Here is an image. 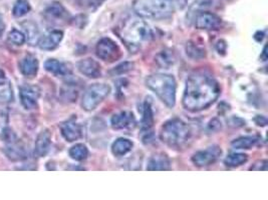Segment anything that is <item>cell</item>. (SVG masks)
<instances>
[{
  "label": "cell",
  "instance_id": "obj_1",
  "mask_svg": "<svg viewBox=\"0 0 268 200\" xmlns=\"http://www.w3.org/2000/svg\"><path fill=\"white\" fill-rule=\"evenodd\" d=\"M220 85L206 73L190 75L186 81L183 105L189 111H200L212 105L220 95Z\"/></svg>",
  "mask_w": 268,
  "mask_h": 200
},
{
  "label": "cell",
  "instance_id": "obj_2",
  "mask_svg": "<svg viewBox=\"0 0 268 200\" xmlns=\"http://www.w3.org/2000/svg\"><path fill=\"white\" fill-rule=\"evenodd\" d=\"M191 134V128L186 122L179 118H173L162 126L160 137L168 146L180 149L188 143Z\"/></svg>",
  "mask_w": 268,
  "mask_h": 200
},
{
  "label": "cell",
  "instance_id": "obj_3",
  "mask_svg": "<svg viewBox=\"0 0 268 200\" xmlns=\"http://www.w3.org/2000/svg\"><path fill=\"white\" fill-rule=\"evenodd\" d=\"M120 37L131 52H136L153 38V31L145 21L135 19L122 28Z\"/></svg>",
  "mask_w": 268,
  "mask_h": 200
},
{
  "label": "cell",
  "instance_id": "obj_4",
  "mask_svg": "<svg viewBox=\"0 0 268 200\" xmlns=\"http://www.w3.org/2000/svg\"><path fill=\"white\" fill-rule=\"evenodd\" d=\"M147 86L170 108L176 103V80L172 75L157 73L146 79Z\"/></svg>",
  "mask_w": 268,
  "mask_h": 200
},
{
  "label": "cell",
  "instance_id": "obj_5",
  "mask_svg": "<svg viewBox=\"0 0 268 200\" xmlns=\"http://www.w3.org/2000/svg\"><path fill=\"white\" fill-rule=\"evenodd\" d=\"M134 11L143 18L164 19L174 11L173 0H134Z\"/></svg>",
  "mask_w": 268,
  "mask_h": 200
},
{
  "label": "cell",
  "instance_id": "obj_6",
  "mask_svg": "<svg viewBox=\"0 0 268 200\" xmlns=\"http://www.w3.org/2000/svg\"><path fill=\"white\" fill-rule=\"evenodd\" d=\"M111 87L105 83H95L89 85L83 95L81 100V106L86 111H92L97 108V106L110 94Z\"/></svg>",
  "mask_w": 268,
  "mask_h": 200
},
{
  "label": "cell",
  "instance_id": "obj_7",
  "mask_svg": "<svg viewBox=\"0 0 268 200\" xmlns=\"http://www.w3.org/2000/svg\"><path fill=\"white\" fill-rule=\"evenodd\" d=\"M97 55L106 62H114L121 57V49L111 38H103L97 44Z\"/></svg>",
  "mask_w": 268,
  "mask_h": 200
},
{
  "label": "cell",
  "instance_id": "obj_8",
  "mask_svg": "<svg viewBox=\"0 0 268 200\" xmlns=\"http://www.w3.org/2000/svg\"><path fill=\"white\" fill-rule=\"evenodd\" d=\"M222 150L219 146H211L205 150H200L192 156V161L196 166L204 167L213 164L220 157Z\"/></svg>",
  "mask_w": 268,
  "mask_h": 200
},
{
  "label": "cell",
  "instance_id": "obj_9",
  "mask_svg": "<svg viewBox=\"0 0 268 200\" xmlns=\"http://www.w3.org/2000/svg\"><path fill=\"white\" fill-rule=\"evenodd\" d=\"M39 96H40V91L36 86L25 85L20 88V92H19L20 102L26 110H32L37 107Z\"/></svg>",
  "mask_w": 268,
  "mask_h": 200
},
{
  "label": "cell",
  "instance_id": "obj_10",
  "mask_svg": "<svg viewBox=\"0 0 268 200\" xmlns=\"http://www.w3.org/2000/svg\"><path fill=\"white\" fill-rule=\"evenodd\" d=\"M195 26L198 29H204V30H212V29H218L221 26V19L214 13L210 12H200L196 16Z\"/></svg>",
  "mask_w": 268,
  "mask_h": 200
},
{
  "label": "cell",
  "instance_id": "obj_11",
  "mask_svg": "<svg viewBox=\"0 0 268 200\" xmlns=\"http://www.w3.org/2000/svg\"><path fill=\"white\" fill-rule=\"evenodd\" d=\"M154 125V113L152 110L151 103L148 101H145L144 103V112H143V119H142V134H143V140L144 142L151 141V136L153 135L152 128Z\"/></svg>",
  "mask_w": 268,
  "mask_h": 200
},
{
  "label": "cell",
  "instance_id": "obj_12",
  "mask_svg": "<svg viewBox=\"0 0 268 200\" xmlns=\"http://www.w3.org/2000/svg\"><path fill=\"white\" fill-rule=\"evenodd\" d=\"M60 132L65 140L73 142L79 139L82 135L81 126L75 121L74 118H70L60 124Z\"/></svg>",
  "mask_w": 268,
  "mask_h": 200
},
{
  "label": "cell",
  "instance_id": "obj_13",
  "mask_svg": "<svg viewBox=\"0 0 268 200\" xmlns=\"http://www.w3.org/2000/svg\"><path fill=\"white\" fill-rule=\"evenodd\" d=\"M76 66L81 74L89 78H98L102 74L100 63L93 58L82 59L77 62Z\"/></svg>",
  "mask_w": 268,
  "mask_h": 200
},
{
  "label": "cell",
  "instance_id": "obj_14",
  "mask_svg": "<svg viewBox=\"0 0 268 200\" xmlns=\"http://www.w3.org/2000/svg\"><path fill=\"white\" fill-rule=\"evenodd\" d=\"M111 124L114 129H127L132 128L136 124V118L133 112L125 110L113 115L111 119Z\"/></svg>",
  "mask_w": 268,
  "mask_h": 200
},
{
  "label": "cell",
  "instance_id": "obj_15",
  "mask_svg": "<svg viewBox=\"0 0 268 200\" xmlns=\"http://www.w3.org/2000/svg\"><path fill=\"white\" fill-rule=\"evenodd\" d=\"M50 145H51V134L49 130L45 129L41 131L36 138L35 147H34V155L36 157H44L48 153L50 149Z\"/></svg>",
  "mask_w": 268,
  "mask_h": 200
},
{
  "label": "cell",
  "instance_id": "obj_16",
  "mask_svg": "<svg viewBox=\"0 0 268 200\" xmlns=\"http://www.w3.org/2000/svg\"><path fill=\"white\" fill-rule=\"evenodd\" d=\"M19 70L27 78H32L37 74L38 71V61L36 57L31 54H27L24 56L18 64Z\"/></svg>",
  "mask_w": 268,
  "mask_h": 200
},
{
  "label": "cell",
  "instance_id": "obj_17",
  "mask_svg": "<svg viewBox=\"0 0 268 200\" xmlns=\"http://www.w3.org/2000/svg\"><path fill=\"white\" fill-rule=\"evenodd\" d=\"M4 151L6 156L12 161H21L26 158L25 148L16 140V137L7 141V146Z\"/></svg>",
  "mask_w": 268,
  "mask_h": 200
},
{
  "label": "cell",
  "instance_id": "obj_18",
  "mask_svg": "<svg viewBox=\"0 0 268 200\" xmlns=\"http://www.w3.org/2000/svg\"><path fill=\"white\" fill-rule=\"evenodd\" d=\"M62 31L52 30L39 39L38 46L42 50H53L58 46V44L62 40Z\"/></svg>",
  "mask_w": 268,
  "mask_h": 200
},
{
  "label": "cell",
  "instance_id": "obj_19",
  "mask_svg": "<svg viewBox=\"0 0 268 200\" xmlns=\"http://www.w3.org/2000/svg\"><path fill=\"white\" fill-rule=\"evenodd\" d=\"M170 169H171V162L166 154L163 153L155 154L148 161L147 170L155 171V170H170Z\"/></svg>",
  "mask_w": 268,
  "mask_h": 200
},
{
  "label": "cell",
  "instance_id": "obj_20",
  "mask_svg": "<svg viewBox=\"0 0 268 200\" xmlns=\"http://www.w3.org/2000/svg\"><path fill=\"white\" fill-rule=\"evenodd\" d=\"M44 68L46 71H48L56 76H65L70 72L68 67L64 63H62L56 59H52V58L47 59L44 62Z\"/></svg>",
  "mask_w": 268,
  "mask_h": 200
},
{
  "label": "cell",
  "instance_id": "obj_21",
  "mask_svg": "<svg viewBox=\"0 0 268 200\" xmlns=\"http://www.w3.org/2000/svg\"><path fill=\"white\" fill-rule=\"evenodd\" d=\"M133 148V142L127 138H119L112 145V152L115 156L121 157L130 152Z\"/></svg>",
  "mask_w": 268,
  "mask_h": 200
},
{
  "label": "cell",
  "instance_id": "obj_22",
  "mask_svg": "<svg viewBox=\"0 0 268 200\" xmlns=\"http://www.w3.org/2000/svg\"><path fill=\"white\" fill-rule=\"evenodd\" d=\"M45 14L49 19L52 20H63L68 15L65 8L60 3L57 2L49 5L45 10Z\"/></svg>",
  "mask_w": 268,
  "mask_h": 200
},
{
  "label": "cell",
  "instance_id": "obj_23",
  "mask_svg": "<svg viewBox=\"0 0 268 200\" xmlns=\"http://www.w3.org/2000/svg\"><path fill=\"white\" fill-rule=\"evenodd\" d=\"M78 95V90L73 83H66L60 90V99L64 102H74Z\"/></svg>",
  "mask_w": 268,
  "mask_h": 200
},
{
  "label": "cell",
  "instance_id": "obj_24",
  "mask_svg": "<svg viewBox=\"0 0 268 200\" xmlns=\"http://www.w3.org/2000/svg\"><path fill=\"white\" fill-rule=\"evenodd\" d=\"M258 142V138L255 136H244L232 141L231 145L235 149H251Z\"/></svg>",
  "mask_w": 268,
  "mask_h": 200
},
{
  "label": "cell",
  "instance_id": "obj_25",
  "mask_svg": "<svg viewBox=\"0 0 268 200\" xmlns=\"http://www.w3.org/2000/svg\"><path fill=\"white\" fill-rule=\"evenodd\" d=\"M13 99V93L9 81L0 83V104L9 103Z\"/></svg>",
  "mask_w": 268,
  "mask_h": 200
},
{
  "label": "cell",
  "instance_id": "obj_26",
  "mask_svg": "<svg viewBox=\"0 0 268 200\" xmlns=\"http://www.w3.org/2000/svg\"><path fill=\"white\" fill-rule=\"evenodd\" d=\"M87 155L88 150L86 146L82 143L75 144L69 149V156L75 161H82L87 157Z\"/></svg>",
  "mask_w": 268,
  "mask_h": 200
},
{
  "label": "cell",
  "instance_id": "obj_27",
  "mask_svg": "<svg viewBox=\"0 0 268 200\" xmlns=\"http://www.w3.org/2000/svg\"><path fill=\"white\" fill-rule=\"evenodd\" d=\"M248 157L243 153H230L225 159L224 163L228 167H237L244 164L247 161Z\"/></svg>",
  "mask_w": 268,
  "mask_h": 200
},
{
  "label": "cell",
  "instance_id": "obj_28",
  "mask_svg": "<svg viewBox=\"0 0 268 200\" xmlns=\"http://www.w3.org/2000/svg\"><path fill=\"white\" fill-rule=\"evenodd\" d=\"M31 7L27 0H16L12 9V14L15 17H22L30 11Z\"/></svg>",
  "mask_w": 268,
  "mask_h": 200
},
{
  "label": "cell",
  "instance_id": "obj_29",
  "mask_svg": "<svg viewBox=\"0 0 268 200\" xmlns=\"http://www.w3.org/2000/svg\"><path fill=\"white\" fill-rule=\"evenodd\" d=\"M156 61L162 67H169L174 63L173 53L169 50H163L157 55Z\"/></svg>",
  "mask_w": 268,
  "mask_h": 200
},
{
  "label": "cell",
  "instance_id": "obj_30",
  "mask_svg": "<svg viewBox=\"0 0 268 200\" xmlns=\"http://www.w3.org/2000/svg\"><path fill=\"white\" fill-rule=\"evenodd\" d=\"M25 40H26L25 34L17 29H12L8 34V41L13 45L21 46L24 44Z\"/></svg>",
  "mask_w": 268,
  "mask_h": 200
},
{
  "label": "cell",
  "instance_id": "obj_31",
  "mask_svg": "<svg viewBox=\"0 0 268 200\" xmlns=\"http://www.w3.org/2000/svg\"><path fill=\"white\" fill-rule=\"evenodd\" d=\"M186 51H187V55H189L191 58H194V59H200L205 56V50L194 43L187 44Z\"/></svg>",
  "mask_w": 268,
  "mask_h": 200
},
{
  "label": "cell",
  "instance_id": "obj_32",
  "mask_svg": "<svg viewBox=\"0 0 268 200\" xmlns=\"http://www.w3.org/2000/svg\"><path fill=\"white\" fill-rule=\"evenodd\" d=\"M211 3H212V0H197V1L194 3L193 7L191 8V11L203 12L204 9L211 6Z\"/></svg>",
  "mask_w": 268,
  "mask_h": 200
},
{
  "label": "cell",
  "instance_id": "obj_33",
  "mask_svg": "<svg viewBox=\"0 0 268 200\" xmlns=\"http://www.w3.org/2000/svg\"><path fill=\"white\" fill-rule=\"evenodd\" d=\"M267 160H260L257 161L253 166H251L250 170H266Z\"/></svg>",
  "mask_w": 268,
  "mask_h": 200
},
{
  "label": "cell",
  "instance_id": "obj_34",
  "mask_svg": "<svg viewBox=\"0 0 268 200\" xmlns=\"http://www.w3.org/2000/svg\"><path fill=\"white\" fill-rule=\"evenodd\" d=\"M219 128H221V122H219L217 119H213L208 125V130L210 132L217 131Z\"/></svg>",
  "mask_w": 268,
  "mask_h": 200
},
{
  "label": "cell",
  "instance_id": "obj_35",
  "mask_svg": "<svg viewBox=\"0 0 268 200\" xmlns=\"http://www.w3.org/2000/svg\"><path fill=\"white\" fill-rule=\"evenodd\" d=\"M4 30H5V23H4V21H3V17H2V15L0 14V38H1V35L3 34Z\"/></svg>",
  "mask_w": 268,
  "mask_h": 200
},
{
  "label": "cell",
  "instance_id": "obj_36",
  "mask_svg": "<svg viewBox=\"0 0 268 200\" xmlns=\"http://www.w3.org/2000/svg\"><path fill=\"white\" fill-rule=\"evenodd\" d=\"M92 2V0H77V3L81 6H85V5H88V4H91Z\"/></svg>",
  "mask_w": 268,
  "mask_h": 200
},
{
  "label": "cell",
  "instance_id": "obj_37",
  "mask_svg": "<svg viewBox=\"0 0 268 200\" xmlns=\"http://www.w3.org/2000/svg\"><path fill=\"white\" fill-rule=\"evenodd\" d=\"M4 81H6L5 74H4V72H3L2 69H0V83H2V82H4Z\"/></svg>",
  "mask_w": 268,
  "mask_h": 200
}]
</instances>
